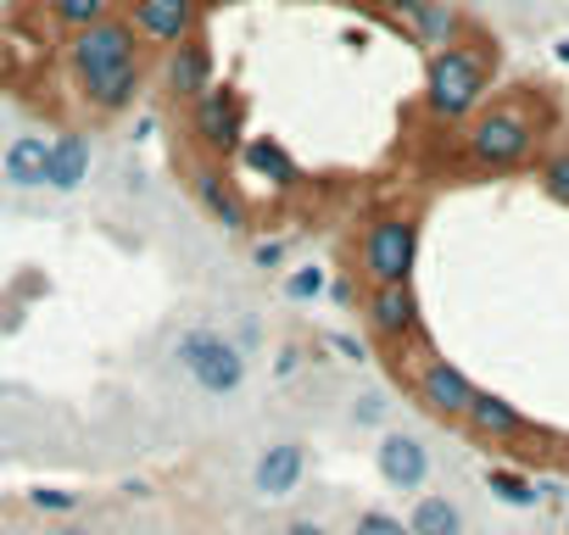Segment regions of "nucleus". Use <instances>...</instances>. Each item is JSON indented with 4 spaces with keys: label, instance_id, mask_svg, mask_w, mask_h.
I'll list each match as a JSON object with an SVG mask.
<instances>
[{
    "label": "nucleus",
    "instance_id": "nucleus-1",
    "mask_svg": "<svg viewBox=\"0 0 569 535\" xmlns=\"http://www.w3.org/2000/svg\"><path fill=\"white\" fill-rule=\"evenodd\" d=\"M541 123H547V112H541L536 95H502V101H486V107L463 123L458 151H463V162L480 168V173H513V168H525V162L536 157Z\"/></svg>",
    "mask_w": 569,
    "mask_h": 535
},
{
    "label": "nucleus",
    "instance_id": "nucleus-2",
    "mask_svg": "<svg viewBox=\"0 0 569 535\" xmlns=\"http://www.w3.org/2000/svg\"><path fill=\"white\" fill-rule=\"evenodd\" d=\"M491 73H497V51L486 40H458L447 51H430V68H425V118L441 123V129H463L486 95H491Z\"/></svg>",
    "mask_w": 569,
    "mask_h": 535
},
{
    "label": "nucleus",
    "instance_id": "nucleus-3",
    "mask_svg": "<svg viewBox=\"0 0 569 535\" xmlns=\"http://www.w3.org/2000/svg\"><path fill=\"white\" fill-rule=\"evenodd\" d=\"M419 268V218L413 212H380L358 240V274L375 285H413Z\"/></svg>",
    "mask_w": 569,
    "mask_h": 535
},
{
    "label": "nucleus",
    "instance_id": "nucleus-4",
    "mask_svg": "<svg viewBox=\"0 0 569 535\" xmlns=\"http://www.w3.org/2000/svg\"><path fill=\"white\" fill-rule=\"evenodd\" d=\"M173 369L201 391V396H234L240 385H246V352L223 335V330H207V324H196V330H184L179 341H173Z\"/></svg>",
    "mask_w": 569,
    "mask_h": 535
},
{
    "label": "nucleus",
    "instance_id": "nucleus-5",
    "mask_svg": "<svg viewBox=\"0 0 569 535\" xmlns=\"http://www.w3.org/2000/svg\"><path fill=\"white\" fill-rule=\"evenodd\" d=\"M134 62H140V34L118 12L107 23L84 29V34H68V68H73L79 90H96V84H107L112 73H123Z\"/></svg>",
    "mask_w": 569,
    "mask_h": 535
},
{
    "label": "nucleus",
    "instance_id": "nucleus-6",
    "mask_svg": "<svg viewBox=\"0 0 569 535\" xmlns=\"http://www.w3.org/2000/svg\"><path fill=\"white\" fill-rule=\"evenodd\" d=\"M408 380H413L419 407L436 413V418H452V424L469 418V407H475V396H480V385H475L458 363H447V357H436V352H419L413 369H408Z\"/></svg>",
    "mask_w": 569,
    "mask_h": 535
},
{
    "label": "nucleus",
    "instance_id": "nucleus-7",
    "mask_svg": "<svg viewBox=\"0 0 569 535\" xmlns=\"http://www.w3.org/2000/svg\"><path fill=\"white\" fill-rule=\"evenodd\" d=\"M190 134L207 157H234L246 145V101L229 84H212L196 107H190Z\"/></svg>",
    "mask_w": 569,
    "mask_h": 535
},
{
    "label": "nucleus",
    "instance_id": "nucleus-8",
    "mask_svg": "<svg viewBox=\"0 0 569 535\" xmlns=\"http://www.w3.org/2000/svg\"><path fill=\"white\" fill-rule=\"evenodd\" d=\"M201 23V0H129V29L151 51H173L196 34Z\"/></svg>",
    "mask_w": 569,
    "mask_h": 535
},
{
    "label": "nucleus",
    "instance_id": "nucleus-9",
    "mask_svg": "<svg viewBox=\"0 0 569 535\" xmlns=\"http://www.w3.org/2000/svg\"><path fill=\"white\" fill-rule=\"evenodd\" d=\"M363 319H369V335L386 341V346H408V341H419V330H425V313H419L413 285H375Z\"/></svg>",
    "mask_w": 569,
    "mask_h": 535
},
{
    "label": "nucleus",
    "instance_id": "nucleus-10",
    "mask_svg": "<svg viewBox=\"0 0 569 535\" xmlns=\"http://www.w3.org/2000/svg\"><path fill=\"white\" fill-rule=\"evenodd\" d=\"M308 480V446L302 441H268L251 463V491L262 502H284V496H297Z\"/></svg>",
    "mask_w": 569,
    "mask_h": 535
},
{
    "label": "nucleus",
    "instance_id": "nucleus-11",
    "mask_svg": "<svg viewBox=\"0 0 569 535\" xmlns=\"http://www.w3.org/2000/svg\"><path fill=\"white\" fill-rule=\"evenodd\" d=\"M375 468H380V480L391 491H425V480H430V446L413 430H380Z\"/></svg>",
    "mask_w": 569,
    "mask_h": 535
},
{
    "label": "nucleus",
    "instance_id": "nucleus-12",
    "mask_svg": "<svg viewBox=\"0 0 569 535\" xmlns=\"http://www.w3.org/2000/svg\"><path fill=\"white\" fill-rule=\"evenodd\" d=\"M190 190H196V201H201V212H207L212 223H223V229H234V234L251 223V212H246L234 179H229L218 162H201V168L190 173Z\"/></svg>",
    "mask_w": 569,
    "mask_h": 535
},
{
    "label": "nucleus",
    "instance_id": "nucleus-13",
    "mask_svg": "<svg viewBox=\"0 0 569 535\" xmlns=\"http://www.w3.org/2000/svg\"><path fill=\"white\" fill-rule=\"evenodd\" d=\"M168 90H173L179 101H190V107L212 90V46H207L201 29H196L184 46L168 51Z\"/></svg>",
    "mask_w": 569,
    "mask_h": 535
},
{
    "label": "nucleus",
    "instance_id": "nucleus-14",
    "mask_svg": "<svg viewBox=\"0 0 569 535\" xmlns=\"http://www.w3.org/2000/svg\"><path fill=\"white\" fill-rule=\"evenodd\" d=\"M397 12L408 18L413 40L430 46V51H447V46L463 40V18H458L452 0H397Z\"/></svg>",
    "mask_w": 569,
    "mask_h": 535
},
{
    "label": "nucleus",
    "instance_id": "nucleus-15",
    "mask_svg": "<svg viewBox=\"0 0 569 535\" xmlns=\"http://www.w3.org/2000/svg\"><path fill=\"white\" fill-rule=\"evenodd\" d=\"M90 162H96V151H90L84 134H57V140H51V157H46V190L73 195V190L90 179Z\"/></svg>",
    "mask_w": 569,
    "mask_h": 535
},
{
    "label": "nucleus",
    "instance_id": "nucleus-16",
    "mask_svg": "<svg viewBox=\"0 0 569 535\" xmlns=\"http://www.w3.org/2000/svg\"><path fill=\"white\" fill-rule=\"evenodd\" d=\"M463 424H469L480 441H491V446L530 435V418H525L508 396H491V391H480V396H475V407H469V418H463Z\"/></svg>",
    "mask_w": 569,
    "mask_h": 535
},
{
    "label": "nucleus",
    "instance_id": "nucleus-17",
    "mask_svg": "<svg viewBox=\"0 0 569 535\" xmlns=\"http://www.w3.org/2000/svg\"><path fill=\"white\" fill-rule=\"evenodd\" d=\"M46 157H51V140L46 134H18L0 157V179L12 190H40L46 184Z\"/></svg>",
    "mask_w": 569,
    "mask_h": 535
},
{
    "label": "nucleus",
    "instance_id": "nucleus-18",
    "mask_svg": "<svg viewBox=\"0 0 569 535\" xmlns=\"http://www.w3.org/2000/svg\"><path fill=\"white\" fill-rule=\"evenodd\" d=\"M463 507L447 491H419L408 507V535H463Z\"/></svg>",
    "mask_w": 569,
    "mask_h": 535
},
{
    "label": "nucleus",
    "instance_id": "nucleus-19",
    "mask_svg": "<svg viewBox=\"0 0 569 535\" xmlns=\"http://www.w3.org/2000/svg\"><path fill=\"white\" fill-rule=\"evenodd\" d=\"M240 157H246V168H251V173L273 179L279 190H291V184L302 179V168L291 162V151H284L279 140H268V134H251V140L240 145Z\"/></svg>",
    "mask_w": 569,
    "mask_h": 535
},
{
    "label": "nucleus",
    "instance_id": "nucleus-20",
    "mask_svg": "<svg viewBox=\"0 0 569 535\" xmlns=\"http://www.w3.org/2000/svg\"><path fill=\"white\" fill-rule=\"evenodd\" d=\"M140 84H146V73H140V62L134 68H123V73H112L107 84H96V90H84V101L101 112V118H123L134 101H140Z\"/></svg>",
    "mask_w": 569,
    "mask_h": 535
},
{
    "label": "nucleus",
    "instance_id": "nucleus-21",
    "mask_svg": "<svg viewBox=\"0 0 569 535\" xmlns=\"http://www.w3.org/2000/svg\"><path fill=\"white\" fill-rule=\"evenodd\" d=\"M486 491H491L502 507H513V513H530V507L547 502V496H541V480H530L525 468H486Z\"/></svg>",
    "mask_w": 569,
    "mask_h": 535
},
{
    "label": "nucleus",
    "instance_id": "nucleus-22",
    "mask_svg": "<svg viewBox=\"0 0 569 535\" xmlns=\"http://www.w3.org/2000/svg\"><path fill=\"white\" fill-rule=\"evenodd\" d=\"M46 12H51V23H57V29L84 34V29H96V23H107V18H112V0H46Z\"/></svg>",
    "mask_w": 569,
    "mask_h": 535
},
{
    "label": "nucleus",
    "instance_id": "nucleus-23",
    "mask_svg": "<svg viewBox=\"0 0 569 535\" xmlns=\"http://www.w3.org/2000/svg\"><path fill=\"white\" fill-rule=\"evenodd\" d=\"M279 291H284V302H319V296L330 291V274H325L319 262H308V268H291Z\"/></svg>",
    "mask_w": 569,
    "mask_h": 535
},
{
    "label": "nucleus",
    "instance_id": "nucleus-24",
    "mask_svg": "<svg viewBox=\"0 0 569 535\" xmlns=\"http://www.w3.org/2000/svg\"><path fill=\"white\" fill-rule=\"evenodd\" d=\"M541 190H547V201L569 206V145H552L541 157Z\"/></svg>",
    "mask_w": 569,
    "mask_h": 535
},
{
    "label": "nucleus",
    "instance_id": "nucleus-25",
    "mask_svg": "<svg viewBox=\"0 0 569 535\" xmlns=\"http://www.w3.org/2000/svg\"><path fill=\"white\" fill-rule=\"evenodd\" d=\"M352 535H408V518L391 513V507H363L352 518Z\"/></svg>",
    "mask_w": 569,
    "mask_h": 535
},
{
    "label": "nucleus",
    "instance_id": "nucleus-26",
    "mask_svg": "<svg viewBox=\"0 0 569 535\" xmlns=\"http://www.w3.org/2000/svg\"><path fill=\"white\" fill-rule=\"evenodd\" d=\"M29 507H34V513H79V491H62V485H34V491H29Z\"/></svg>",
    "mask_w": 569,
    "mask_h": 535
},
{
    "label": "nucleus",
    "instance_id": "nucleus-27",
    "mask_svg": "<svg viewBox=\"0 0 569 535\" xmlns=\"http://www.w3.org/2000/svg\"><path fill=\"white\" fill-rule=\"evenodd\" d=\"M386 418H391V396H386V391H363V396L352 402V424L375 430V424H386Z\"/></svg>",
    "mask_w": 569,
    "mask_h": 535
},
{
    "label": "nucleus",
    "instance_id": "nucleus-28",
    "mask_svg": "<svg viewBox=\"0 0 569 535\" xmlns=\"http://www.w3.org/2000/svg\"><path fill=\"white\" fill-rule=\"evenodd\" d=\"M284 256H291V245H284V240H257L251 245V262L257 268H284Z\"/></svg>",
    "mask_w": 569,
    "mask_h": 535
},
{
    "label": "nucleus",
    "instance_id": "nucleus-29",
    "mask_svg": "<svg viewBox=\"0 0 569 535\" xmlns=\"http://www.w3.org/2000/svg\"><path fill=\"white\" fill-rule=\"evenodd\" d=\"M330 346L341 352V363H358V369L369 363V346H363L358 335H347V330H336V335H330Z\"/></svg>",
    "mask_w": 569,
    "mask_h": 535
},
{
    "label": "nucleus",
    "instance_id": "nucleus-30",
    "mask_svg": "<svg viewBox=\"0 0 569 535\" xmlns=\"http://www.w3.org/2000/svg\"><path fill=\"white\" fill-rule=\"evenodd\" d=\"M302 363H308V352H302V346H284V352H279V363H273V380H291Z\"/></svg>",
    "mask_w": 569,
    "mask_h": 535
},
{
    "label": "nucleus",
    "instance_id": "nucleus-31",
    "mask_svg": "<svg viewBox=\"0 0 569 535\" xmlns=\"http://www.w3.org/2000/svg\"><path fill=\"white\" fill-rule=\"evenodd\" d=\"M284 535H336V529L319 524V518H291V524H284Z\"/></svg>",
    "mask_w": 569,
    "mask_h": 535
},
{
    "label": "nucleus",
    "instance_id": "nucleus-32",
    "mask_svg": "<svg viewBox=\"0 0 569 535\" xmlns=\"http://www.w3.org/2000/svg\"><path fill=\"white\" fill-rule=\"evenodd\" d=\"M552 57H558V62L569 68V40H558V46H552Z\"/></svg>",
    "mask_w": 569,
    "mask_h": 535
},
{
    "label": "nucleus",
    "instance_id": "nucleus-33",
    "mask_svg": "<svg viewBox=\"0 0 569 535\" xmlns=\"http://www.w3.org/2000/svg\"><path fill=\"white\" fill-rule=\"evenodd\" d=\"M0 7H23V0H0Z\"/></svg>",
    "mask_w": 569,
    "mask_h": 535
},
{
    "label": "nucleus",
    "instance_id": "nucleus-34",
    "mask_svg": "<svg viewBox=\"0 0 569 535\" xmlns=\"http://www.w3.org/2000/svg\"><path fill=\"white\" fill-rule=\"evenodd\" d=\"M62 535H84V529H62Z\"/></svg>",
    "mask_w": 569,
    "mask_h": 535
},
{
    "label": "nucleus",
    "instance_id": "nucleus-35",
    "mask_svg": "<svg viewBox=\"0 0 569 535\" xmlns=\"http://www.w3.org/2000/svg\"><path fill=\"white\" fill-rule=\"evenodd\" d=\"M563 535H569V513H563Z\"/></svg>",
    "mask_w": 569,
    "mask_h": 535
}]
</instances>
